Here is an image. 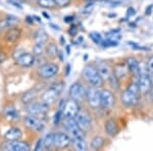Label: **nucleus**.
<instances>
[{
    "mask_svg": "<svg viewBox=\"0 0 153 151\" xmlns=\"http://www.w3.org/2000/svg\"><path fill=\"white\" fill-rule=\"evenodd\" d=\"M83 76H84V78L87 80L88 83L90 84L91 86H93V87L99 88L103 85L104 80H103V79L101 78V76L99 75L97 68H96L95 65H93V64H88V65H86L85 68H84Z\"/></svg>",
    "mask_w": 153,
    "mask_h": 151,
    "instance_id": "nucleus-1",
    "label": "nucleus"
},
{
    "mask_svg": "<svg viewBox=\"0 0 153 151\" xmlns=\"http://www.w3.org/2000/svg\"><path fill=\"white\" fill-rule=\"evenodd\" d=\"M63 90V84L62 83H58V84H54L53 86H51L50 88L47 89L45 92L42 95V101L51 104V103L55 102L56 99L59 97V95L61 94Z\"/></svg>",
    "mask_w": 153,
    "mask_h": 151,
    "instance_id": "nucleus-2",
    "label": "nucleus"
},
{
    "mask_svg": "<svg viewBox=\"0 0 153 151\" xmlns=\"http://www.w3.org/2000/svg\"><path fill=\"white\" fill-rule=\"evenodd\" d=\"M27 110H28L29 115L41 118L47 115L49 111V104L44 101L42 102H34L33 101V102L27 104Z\"/></svg>",
    "mask_w": 153,
    "mask_h": 151,
    "instance_id": "nucleus-3",
    "label": "nucleus"
},
{
    "mask_svg": "<svg viewBox=\"0 0 153 151\" xmlns=\"http://www.w3.org/2000/svg\"><path fill=\"white\" fill-rule=\"evenodd\" d=\"M59 68L56 63L53 62H46L39 68L38 74L39 77L44 80H49V79H52L53 77H55L58 74Z\"/></svg>",
    "mask_w": 153,
    "mask_h": 151,
    "instance_id": "nucleus-4",
    "label": "nucleus"
},
{
    "mask_svg": "<svg viewBox=\"0 0 153 151\" xmlns=\"http://www.w3.org/2000/svg\"><path fill=\"white\" fill-rule=\"evenodd\" d=\"M65 128L71 134L73 139H82L85 138V132L78 126L75 118H65Z\"/></svg>",
    "mask_w": 153,
    "mask_h": 151,
    "instance_id": "nucleus-5",
    "label": "nucleus"
},
{
    "mask_svg": "<svg viewBox=\"0 0 153 151\" xmlns=\"http://www.w3.org/2000/svg\"><path fill=\"white\" fill-rule=\"evenodd\" d=\"M80 111V105L79 102L74 99H68V100L65 101L62 107V115L65 118H75L78 115V112Z\"/></svg>",
    "mask_w": 153,
    "mask_h": 151,
    "instance_id": "nucleus-6",
    "label": "nucleus"
},
{
    "mask_svg": "<svg viewBox=\"0 0 153 151\" xmlns=\"http://www.w3.org/2000/svg\"><path fill=\"white\" fill-rule=\"evenodd\" d=\"M86 98H87L88 104L92 108L100 107V91L98 90L97 87L91 86L87 90Z\"/></svg>",
    "mask_w": 153,
    "mask_h": 151,
    "instance_id": "nucleus-7",
    "label": "nucleus"
},
{
    "mask_svg": "<svg viewBox=\"0 0 153 151\" xmlns=\"http://www.w3.org/2000/svg\"><path fill=\"white\" fill-rule=\"evenodd\" d=\"M86 93H87V90H86V89L84 88V86L82 84L79 83V82L74 83L70 88L71 98L78 101V102H80L84 98H86Z\"/></svg>",
    "mask_w": 153,
    "mask_h": 151,
    "instance_id": "nucleus-8",
    "label": "nucleus"
},
{
    "mask_svg": "<svg viewBox=\"0 0 153 151\" xmlns=\"http://www.w3.org/2000/svg\"><path fill=\"white\" fill-rule=\"evenodd\" d=\"M75 120L78 126L80 127L84 132L89 131L92 127V120H91V116L88 115L85 111H79L78 115L75 116Z\"/></svg>",
    "mask_w": 153,
    "mask_h": 151,
    "instance_id": "nucleus-9",
    "label": "nucleus"
},
{
    "mask_svg": "<svg viewBox=\"0 0 153 151\" xmlns=\"http://www.w3.org/2000/svg\"><path fill=\"white\" fill-rule=\"evenodd\" d=\"M139 94L140 93H135L133 91L129 90V89H127L123 93L122 98H120L122 99V103L124 105L128 106V107H133V106L137 105L138 102H139Z\"/></svg>",
    "mask_w": 153,
    "mask_h": 151,
    "instance_id": "nucleus-10",
    "label": "nucleus"
},
{
    "mask_svg": "<svg viewBox=\"0 0 153 151\" xmlns=\"http://www.w3.org/2000/svg\"><path fill=\"white\" fill-rule=\"evenodd\" d=\"M71 137L65 133H56L54 134V142L53 146L58 149H65L71 145Z\"/></svg>",
    "mask_w": 153,
    "mask_h": 151,
    "instance_id": "nucleus-11",
    "label": "nucleus"
},
{
    "mask_svg": "<svg viewBox=\"0 0 153 151\" xmlns=\"http://www.w3.org/2000/svg\"><path fill=\"white\" fill-rule=\"evenodd\" d=\"M35 59L36 56L34 54L24 52L19 54L18 57L16 58V63L19 66H22V68H31L35 63Z\"/></svg>",
    "mask_w": 153,
    "mask_h": 151,
    "instance_id": "nucleus-12",
    "label": "nucleus"
},
{
    "mask_svg": "<svg viewBox=\"0 0 153 151\" xmlns=\"http://www.w3.org/2000/svg\"><path fill=\"white\" fill-rule=\"evenodd\" d=\"M114 95L109 90L100 91V106L103 108H111L114 104Z\"/></svg>",
    "mask_w": 153,
    "mask_h": 151,
    "instance_id": "nucleus-13",
    "label": "nucleus"
},
{
    "mask_svg": "<svg viewBox=\"0 0 153 151\" xmlns=\"http://www.w3.org/2000/svg\"><path fill=\"white\" fill-rule=\"evenodd\" d=\"M25 123H26L27 127L33 131H37V132H41L44 130V123L41 122V118L30 115L25 118Z\"/></svg>",
    "mask_w": 153,
    "mask_h": 151,
    "instance_id": "nucleus-14",
    "label": "nucleus"
},
{
    "mask_svg": "<svg viewBox=\"0 0 153 151\" xmlns=\"http://www.w3.org/2000/svg\"><path fill=\"white\" fill-rule=\"evenodd\" d=\"M21 35H22L21 29H19L18 27L16 26V27H12V28H9L7 30L4 39H5V41L7 43L14 44L19 38H21Z\"/></svg>",
    "mask_w": 153,
    "mask_h": 151,
    "instance_id": "nucleus-15",
    "label": "nucleus"
},
{
    "mask_svg": "<svg viewBox=\"0 0 153 151\" xmlns=\"http://www.w3.org/2000/svg\"><path fill=\"white\" fill-rule=\"evenodd\" d=\"M30 145L26 142H22V141H10L7 142V146L5 149L10 150V151H29L30 150Z\"/></svg>",
    "mask_w": 153,
    "mask_h": 151,
    "instance_id": "nucleus-16",
    "label": "nucleus"
},
{
    "mask_svg": "<svg viewBox=\"0 0 153 151\" xmlns=\"http://www.w3.org/2000/svg\"><path fill=\"white\" fill-rule=\"evenodd\" d=\"M19 23V18H16V16H7L5 19H3L0 22V31L5 30V29L8 30L9 28L16 27Z\"/></svg>",
    "mask_w": 153,
    "mask_h": 151,
    "instance_id": "nucleus-17",
    "label": "nucleus"
},
{
    "mask_svg": "<svg viewBox=\"0 0 153 151\" xmlns=\"http://www.w3.org/2000/svg\"><path fill=\"white\" fill-rule=\"evenodd\" d=\"M96 68H97L98 73H99V75L101 76V78H102L103 80H108L110 75L112 74L109 65L106 62H104V61H100V62L97 64Z\"/></svg>",
    "mask_w": 153,
    "mask_h": 151,
    "instance_id": "nucleus-18",
    "label": "nucleus"
},
{
    "mask_svg": "<svg viewBox=\"0 0 153 151\" xmlns=\"http://www.w3.org/2000/svg\"><path fill=\"white\" fill-rule=\"evenodd\" d=\"M23 136V132L21 131V129L19 128H11L5 133L4 137H5L6 141H18L22 138Z\"/></svg>",
    "mask_w": 153,
    "mask_h": 151,
    "instance_id": "nucleus-19",
    "label": "nucleus"
},
{
    "mask_svg": "<svg viewBox=\"0 0 153 151\" xmlns=\"http://www.w3.org/2000/svg\"><path fill=\"white\" fill-rule=\"evenodd\" d=\"M104 128H105V132L107 133V135L110 136V137H114V136L117 135L118 126L113 120H108L107 122L105 123Z\"/></svg>",
    "mask_w": 153,
    "mask_h": 151,
    "instance_id": "nucleus-20",
    "label": "nucleus"
},
{
    "mask_svg": "<svg viewBox=\"0 0 153 151\" xmlns=\"http://www.w3.org/2000/svg\"><path fill=\"white\" fill-rule=\"evenodd\" d=\"M127 65H128V68H129L130 71L133 74V75L136 76V77L139 76L140 62L135 57H129V58H128L127 59Z\"/></svg>",
    "mask_w": 153,
    "mask_h": 151,
    "instance_id": "nucleus-21",
    "label": "nucleus"
},
{
    "mask_svg": "<svg viewBox=\"0 0 153 151\" xmlns=\"http://www.w3.org/2000/svg\"><path fill=\"white\" fill-rule=\"evenodd\" d=\"M4 115H5L7 120L12 121V122H16V121L19 120V111L16 110L13 106H8V107H6L5 110H4Z\"/></svg>",
    "mask_w": 153,
    "mask_h": 151,
    "instance_id": "nucleus-22",
    "label": "nucleus"
},
{
    "mask_svg": "<svg viewBox=\"0 0 153 151\" xmlns=\"http://www.w3.org/2000/svg\"><path fill=\"white\" fill-rule=\"evenodd\" d=\"M37 96H38V92H37L36 90L27 91V92H25L23 94V96H22V102L25 103V104H29V103L36 100Z\"/></svg>",
    "mask_w": 153,
    "mask_h": 151,
    "instance_id": "nucleus-23",
    "label": "nucleus"
},
{
    "mask_svg": "<svg viewBox=\"0 0 153 151\" xmlns=\"http://www.w3.org/2000/svg\"><path fill=\"white\" fill-rule=\"evenodd\" d=\"M105 144V139L101 136H95L92 140H91V148L95 150H99L104 146Z\"/></svg>",
    "mask_w": 153,
    "mask_h": 151,
    "instance_id": "nucleus-24",
    "label": "nucleus"
},
{
    "mask_svg": "<svg viewBox=\"0 0 153 151\" xmlns=\"http://www.w3.org/2000/svg\"><path fill=\"white\" fill-rule=\"evenodd\" d=\"M45 52L47 54L48 57H50V58H55L59 53L57 46L54 43H50V44H48L47 46H45Z\"/></svg>",
    "mask_w": 153,
    "mask_h": 151,
    "instance_id": "nucleus-25",
    "label": "nucleus"
},
{
    "mask_svg": "<svg viewBox=\"0 0 153 151\" xmlns=\"http://www.w3.org/2000/svg\"><path fill=\"white\" fill-rule=\"evenodd\" d=\"M48 40V35L46 33V31H44L43 29L39 30L35 35V43H40V44H46V42Z\"/></svg>",
    "mask_w": 153,
    "mask_h": 151,
    "instance_id": "nucleus-26",
    "label": "nucleus"
},
{
    "mask_svg": "<svg viewBox=\"0 0 153 151\" xmlns=\"http://www.w3.org/2000/svg\"><path fill=\"white\" fill-rule=\"evenodd\" d=\"M74 141V146H75V149L78 151H86L88 149V145L85 141V138L82 139H73Z\"/></svg>",
    "mask_w": 153,
    "mask_h": 151,
    "instance_id": "nucleus-27",
    "label": "nucleus"
},
{
    "mask_svg": "<svg viewBox=\"0 0 153 151\" xmlns=\"http://www.w3.org/2000/svg\"><path fill=\"white\" fill-rule=\"evenodd\" d=\"M44 140V144H45L46 149L47 148H51L53 146V142H54V134L50 133L48 135H46L45 137L43 138Z\"/></svg>",
    "mask_w": 153,
    "mask_h": 151,
    "instance_id": "nucleus-28",
    "label": "nucleus"
},
{
    "mask_svg": "<svg viewBox=\"0 0 153 151\" xmlns=\"http://www.w3.org/2000/svg\"><path fill=\"white\" fill-rule=\"evenodd\" d=\"M89 37H90L91 40L94 42L95 44H97V45H101V43H102V41H103L102 36H101L99 33H97V32H92V33H90Z\"/></svg>",
    "mask_w": 153,
    "mask_h": 151,
    "instance_id": "nucleus-29",
    "label": "nucleus"
},
{
    "mask_svg": "<svg viewBox=\"0 0 153 151\" xmlns=\"http://www.w3.org/2000/svg\"><path fill=\"white\" fill-rule=\"evenodd\" d=\"M38 4L43 8H53L56 6L53 0H38Z\"/></svg>",
    "mask_w": 153,
    "mask_h": 151,
    "instance_id": "nucleus-30",
    "label": "nucleus"
},
{
    "mask_svg": "<svg viewBox=\"0 0 153 151\" xmlns=\"http://www.w3.org/2000/svg\"><path fill=\"white\" fill-rule=\"evenodd\" d=\"M126 74H127V71H126V68L122 65V64H118V65L115 66L114 75H115V77H117V79H120V78H122V77L126 76Z\"/></svg>",
    "mask_w": 153,
    "mask_h": 151,
    "instance_id": "nucleus-31",
    "label": "nucleus"
},
{
    "mask_svg": "<svg viewBox=\"0 0 153 151\" xmlns=\"http://www.w3.org/2000/svg\"><path fill=\"white\" fill-rule=\"evenodd\" d=\"M54 3H55L56 6L58 7H65L68 5H70L71 0H53Z\"/></svg>",
    "mask_w": 153,
    "mask_h": 151,
    "instance_id": "nucleus-32",
    "label": "nucleus"
},
{
    "mask_svg": "<svg viewBox=\"0 0 153 151\" xmlns=\"http://www.w3.org/2000/svg\"><path fill=\"white\" fill-rule=\"evenodd\" d=\"M146 66H147V71L149 74H153V55L149 56L146 61Z\"/></svg>",
    "mask_w": 153,
    "mask_h": 151,
    "instance_id": "nucleus-33",
    "label": "nucleus"
},
{
    "mask_svg": "<svg viewBox=\"0 0 153 151\" xmlns=\"http://www.w3.org/2000/svg\"><path fill=\"white\" fill-rule=\"evenodd\" d=\"M61 116H63L62 115V109H60V108H59V110L56 112L55 116H54V125H58Z\"/></svg>",
    "mask_w": 153,
    "mask_h": 151,
    "instance_id": "nucleus-34",
    "label": "nucleus"
},
{
    "mask_svg": "<svg viewBox=\"0 0 153 151\" xmlns=\"http://www.w3.org/2000/svg\"><path fill=\"white\" fill-rule=\"evenodd\" d=\"M44 149H46V147H45V144H44V140L43 139H40L37 142V145H36V147H35V150L37 151H39V150H44Z\"/></svg>",
    "mask_w": 153,
    "mask_h": 151,
    "instance_id": "nucleus-35",
    "label": "nucleus"
},
{
    "mask_svg": "<svg viewBox=\"0 0 153 151\" xmlns=\"http://www.w3.org/2000/svg\"><path fill=\"white\" fill-rule=\"evenodd\" d=\"M128 44H129L130 46L134 47L135 49H140V50H147L146 47H142V46L138 45L137 43H134V42H128Z\"/></svg>",
    "mask_w": 153,
    "mask_h": 151,
    "instance_id": "nucleus-36",
    "label": "nucleus"
},
{
    "mask_svg": "<svg viewBox=\"0 0 153 151\" xmlns=\"http://www.w3.org/2000/svg\"><path fill=\"white\" fill-rule=\"evenodd\" d=\"M128 16H133L136 14V9L134 8V7H129L128 8V12H127Z\"/></svg>",
    "mask_w": 153,
    "mask_h": 151,
    "instance_id": "nucleus-37",
    "label": "nucleus"
},
{
    "mask_svg": "<svg viewBox=\"0 0 153 151\" xmlns=\"http://www.w3.org/2000/svg\"><path fill=\"white\" fill-rule=\"evenodd\" d=\"M5 60H6V55L2 51H0V64L3 63Z\"/></svg>",
    "mask_w": 153,
    "mask_h": 151,
    "instance_id": "nucleus-38",
    "label": "nucleus"
},
{
    "mask_svg": "<svg viewBox=\"0 0 153 151\" xmlns=\"http://www.w3.org/2000/svg\"><path fill=\"white\" fill-rule=\"evenodd\" d=\"M78 33V29L76 28V27H71V29L70 30V34L71 35H76V34Z\"/></svg>",
    "mask_w": 153,
    "mask_h": 151,
    "instance_id": "nucleus-39",
    "label": "nucleus"
},
{
    "mask_svg": "<svg viewBox=\"0 0 153 151\" xmlns=\"http://www.w3.org/2000/svg\"><path fill=\"white\" fill-rule=\"evenodd\" d=\"M9 3H10V4H12V5H13V6L18 7V8H22V5H21V4H19L18 2L13 1V0H9Z\"/></svg>",
    "mask_w": 153,
    "mask_h": 151,
    "instance_id": "nucleus-40",
    "label": "nucleus"
},
{
    "mask_svg": "<svg viewBox=\"0 0 153 151\" xmlns=\"http://www.w3.org/2000/svg\"><path fill=\"white\" fill-rule=\"evenodd\" d=\"M101 1H103V0H86V2H87L88 4H94V3H96V2H101Z\"/></svg>",
    "mask_w": 153,
    "mask_h": 151,
    "instance_id": "nucleus-41",
    "label": "nucleus"
},
{
    "mask_svg": "<svg viewBox=\"0 0 153 151\" xmlns=\"http://www.w3.org/2000/svg\"><path fill=\"white\" fill-rule=\"evenodd\" d=\"M152 7H153V5L151 4V5H149L146 8V14H150L151 13V10H152Z\"/></svg>",
    "mask_w": 153,
    "mask_h": 151,
    "instance_id": "nucleus-42",
    "label": "nucleus"
},
{
    "mask_svg": "<svg viewBox=\"0 0 153 151\" xmlns=\"http://www.w3.org/2000/svg\"><path fill=\"white\" fill-rule=\"evenodd\" d=\"M152 88H153V86H152Z\"/></svg>",
    "mask_w": 153,
    "mask_h": 151,
    "instance_id": "nucleus-43",
    "label": "nucleus"
}]
</instances>
